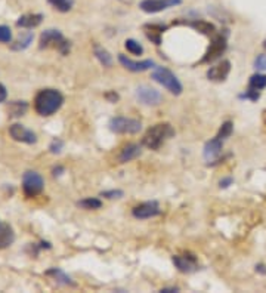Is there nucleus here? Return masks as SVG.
Segmentation results:
<instances>
[{
    "label": "nucleus",
    "instance_id": "f257e3e1",
    "mask_svg": "<svg viewBox=\"0 0 266 293\" xmlns=\"http://www.w3.org/2000/svg\"><path fill=\"white\" fill-rule=\"evenodd\" d=\"M64 104V97L56 89H43L34 98V110L40 116H52L55 114Z\"/></svg>",
    "mask_w": 266,
    "mask_h": 293
},
{
    "label": "nucleus",
    "instance_id": "f03ea898",
    "mask_svg": "<svg viewBox=\"0 0 266 293\" xmlns=\"http://www.w3.org/2000/svg\"><path fill=\"white\" fill-rule=\"evenodd\" d=\"M174 135V130L168 123H157L152 128L146 130L144 135L142 144L150 150H158L168 138Z\"/></svg>",
    "mask_w": 266,
    "mask_h": 293
},
{
    "label": "nucleus",
    "instance_id": "7ed1b4c3",
    "mask_svg": "<svg viewBox=\"0 0 266 293\" xmlns=\"http://www.w3.org/2000/svg\"><path fill=\"white\" fill-rule=\"evenodd\" d=\"M151 77H152L154 82L160 83L163 88H166L170 94H173L176 97L180 95L182 91H184V86L179 82V79L166 67H156V70L152 71Z\"/></svg>",
    "mask_w": 266,
    "mask_h": 293
},
{
    "label": "nucleus",
    "instance_id": "20e7f679",
    "mask_svg": "<svg viewBox=\"0 0 266 293\" xmlns=\"http://www.w3.org/2000/svg\"><path fill=\"white\" fill-rule=\"evenodd\" d=\"M40 49L44 48H56L62 55H66L70 52L71 43L66 40L62 33L60 30H44L40 36Z\"/></svg>",
    "mask_w": 266,
    "mask_h": 293
},
{
    "label": "nucleus",
    "instance_id": "39448f33",
    "mask_svg": "<svg viewBox=\"0 0 266 293\" xmlns=\"http://www.w3.org/2000/svg\"><path fill=\"white\" fill-rule=\"evenodd\" d=\"M228 48V42H226V36H222V34H214L212 37V42H210V46L207 49V52L204 54L202 60L200 61V64H210V63H214L216 60H219L225 51Z\"/></svg>",
    "mask_w": 266,
    "mask_h": 293
},
{
    "label": "nucleus",
    "instance_id": "423d86ee",
    "mask_svg": "<svg viewBox=\"0 0 266 293\" xmlns=\"http://www.w3.org/2000/svg\"><path fill=\"white\" fill-rule=\"evenodd\" d=\"M108 128L114 133H129L134 135L142 129V123L138 119H129V117H112L108 123Z\"/></svg>",
    "mask_w": 266,
    "mask_h": 293
},
{
    "label": "nucleus",
    "instance_id": "0eeeda50",
    "mask_svg": "<svg viewBox=\"0 0 266 293\" xmlns=\"http://www.w3.org/2000/svg\"><path fill=\"white\" fill-rule=\"evenodd\" d=\"M44 187V181L43 178L34 172V170H28L24 173L22 176V191L27 197H36L43 191Z\"/></svg>",
    "mask_w": 266,
    "mask_h": 293
},
{
    "label": "nucleus",
    "instance_id": "6e6552de",
    "mask_svg": "<svg viewBox=\"0 0 266 293\" xmlns=\"http://www.w3.org/2000/svg\"><path fill=\"white\" fill-rule=\"evenodd\" d=\"M134 95L138 98V101L144 105H150V107H156V105H160L163 102V95L151 88V86H146V85H142V86H138L136 91H134Z\"/></svg>",
    "mask_w": 266,
    "mask_h": 293
},
{
    "label": "nucleus",
    "instance_id": "1a4fd4ad",
    "mask_svg": "<svg viewBox=\"0 0 266 293\" xmlns=\"http://www.w3.org/2000/svg\"><path fill=\"white\" fill-rule=\"evenodd\" d=\"M180 3L182 0H142L139 3V8L146 14H157L168 8H174Z\"/></svg>",
    "mask_w": 266,
    "mask_h": 293
},
{
    "label": "nucleus",
    "instance_id": "9d476101",
    "mask_svg": "<svg viewBox=\"0 0 266 293\" xmlns=\"http://www.w3.org/2000/svg\"><path fill=\"white\" fill-rule=\"evenodd\" d=\"M162 213L160 204L157 201H145L138 206H134L132 210V215L136 219H148L154 218Z\"/></svg>",
    "mask_w": 266,
    "mask_h": 293
},
{
    "label": "nucleus",
    "instance_id": "9b49d317",
    "mask_svg": "<svg viewBox=\"0 0 266 293\" xmlns=\"http://www.w3.org/2000/svg\"><path fill=\"white\" fill-rule=\"evenodd\" d=\"M230 73H231V63L228 60H224L222 63L210 67L207 70L206 76H207L208 80L220 83V82H225L226 80V77L230 76Z\"/></svg>",
    "mask_w": 266,
    "mask_h": 293
},
{
    "label": "nucleus",
    "instance_id": "f8f14e48",
    "mask_svg": "<svg viewBox=\"0 0 266 293\" xmlns=\"http://www.w3.org/2000/svg\"><path fill=\"white\" fill-rule=\"evenodd\" d=\"M172 262L184 274H191L198 269V262L192 255H174Z\"/></svg>",
    "mask_w": 266,
    "mask_h": 293
},
{
    "label": "nucleus",
    "instance_id": "ddd939ff",
    "mask_svg": "<svg viewBox=\"0 0 266 293\" xmlns=\"http://www.w3.org/2000/svg\"><path fill=\"white\" fill-rule=\"evenodd\" d=\"M9 135L18 142H24V144H36L37 142V136L33 130L27 129L26 126L18 125V123L12 125L9 128Z\"/></svg>",
    "mask_w": 266,
    "mask_h": 293
},
{
    "label": "nucleus",
    "instance_id": "4468645a",
    "mask_svg": "<svg viewBox=\"0 0 266 293\" xmlns=\"http://www.w3.org/2000/svg\"><path fill=\"white\" fill-rule=\"evenodd\" d=\"M222 151H224V141L216 136V138L206 142L204 150H202V156L207 162L212 163L222 154Z\"/></svg>",
    "mask_w": 266,
    "mask_h": 293
},
{
    "label": "nucleus",
    "instance_id": "2eb2a0df",
    "mask_svg": "<svg viewBox=\"0 0 266 293\" xmlns=\"http://www.w3.org/2000/svg\"><path fill=\"white\" fill-rule=\"evenodd\" d=\"M118 61L120 64L123 65L124 68H128L129 71L132 73H142V71H146L150 68H152L156 63L152 60H144V61H133L130 58H128L126 55L123 54H118Z\"/></svg>",
    "mask_w": 266,
    "mask_h": 293
},
{
    "label": "nucleus",
    "instance_id": "dca6fc26",
    "mask_svg": "<svg viewBox=\"0 0 266 293\" xmlns=\"http://www.w3.org/2000/svg\"><path fill=\"white\" fill-rule=\"evenodd\" d=\"M142 154V145L139 144H128L118 154V162L128 163L138 159Z\"/></svg>",
    "mask_w": 266,
    "mask_h": 293
},
{
    "label": "nucleus",
    "instance_id": "f3484780",
    "mask_svg": "<svg viewBox=\"0 0 266 293\" xmlns=\"http://www.w3.org/2000/svg\"><path fill=\"white\" fill-rule=\"evenodd\" d=\"M190 27H192L196 32L201 33L204 36H208V37H213L216 34V27L208 23V21H204V20H194V21H190L186 23Z\"/></svg>",
    "mask_w": 266,
    "mask_h": 293
},
{
    "label": "nucleus",
    "instance_id": "a211bd4d",
    "mask_svg": "<svg viewBox=\"0 0 266 293\" xmlns=\"http://www.w3.org/2000/svg\"><path fill=\"white\" fill-rule=\"evenodd\" d=\"M15 240V232L9 224L0 222V250L9 247Z\"/></svg>",
    "mask_w": 266,
    "mask_h": 293
},
{
    "label": "nucleus",
    "instance_id": "6ab92c4d",
    "mask_svg": "<svg viewBox=\"0 0 266 293\" xmlns=\"http://www.w3.org/2000/svg\"><path fill=\"white\" fill-rule=\"evenodd\" d=\"M164 30H166V26H162V24H148V26H145L146 37L156 45L162 43V34L164 33Z\"/></svg>",
    "mask_w": 266,
    "mask_h": 293
},
{
    "label": "nucleus",
    "instance_id": "aec40b11",
    "mask_svg": "<svg viewBox=\"0 0 266 293\" xmlns=\"http://www.w3.org/2000/svg\"><path fill=\"white\" fill-rule=\"evenodd\" d=\"M42 20H43L42 14H28V15H22L16 21V26L21 29H34L42 23Z\"/></svg>",
    "mask_w": 266,
    "mask_h": 293
},
{
    "label": "nucleus",
    "instance_id": "412c9836",
    "mask_svg": "<svg viewBox=\"0 0 266 293\" xmlns=\"http://www.w3.org/2000/svg\"><path fill=\"white\" fill-rule=\"evenodd\" d=\"M94 54H95V57L98 58V61L104 67H111L112 65V57H111V54L104 46H100V43H95L94 45Z\"/></svg>",
    "mask_w": 266,
    "mask_h": 293
},
{
    "label": "nucleus",
    "instance_id": "4be33fe9",
    "mask_svg": "<svg viewBox=\"0 0 266 293\" xmlns=\"http://www.w3.org/2000/svg\"><path fill=\"white\" fill-rule=\"evenodd\" d=\"M28 108V104L26 101H12L8 107V113L10 117H20L24 116Z\"/></svg>",
    "mask_w": 266,
    "mask_h": 293
},
{
    "label": "nucleus",
    "instance_id": "5701e85b",
    "mask_svg": "<svg viewBox=\"0 0 266 293\" xmlns=\"http://www.w3.org/2000/svg\"><path fill=\"white\" fill-rule=\"evenodd\" d=\"M77 207L84 209V210H98L102 207V201L100 198H95V197H88V198H83V200L77 201Z\"/></svg>",
    "mask_w": 266,
    "mask_h": 293
},
{
    "label": "nucleus",
    "instance_id": "b1692460",
    "mask_svg": "<svg viewBox=\"0 0 266 293\" xmlns=\"http://www.w3.org/2000/svg\"><path fill=\"white\" fill-rule=\"evenodd\" d=\"M46 274H48V275H52L56 281H60V283H62V284L74 286V281L71 280V277L66 275V272H64L62 269H60V268H50Z\"/></svg>",
    "mask_w": 266,
    "mask_h": 293
},
{
    "label": "nucleus",
    "instance_id": "393cba45",
    "mask_svg": "<svg viewBox=\"0 0 266 293\" xmlns=\"http://www.w3.org/2000/svg\"><path fill=\"white\" fill-rule=\"evenodd\" d=\"M248 88L254 91H262L266 88V76L265 74H253L248 80Z\"/></svg>",
    "mask_w": 266,
    "mask_h": 293
},
{
    "label": "nucleus",
    "instance_id": "a878e982",
    "mask_svg": "<svg viewBox=\"0 0 266 293\" xmlns=\"http://www.w3.org/2000/svg\"><path fill=\"white\" fill-rule=\"evenodd\" d=\"M33 33H26L22 37H20V40L16 43L12 45V49L14 51H24L30 46V43L33 42Z\"/></svg>",
    "mask_w": 266,
    "mask_h": 293
},
{
    "label": "nucleus",
    "instance_id": "bb28decb",
    "mask_svg": "<svg viewBox=\"0 0 266 293\" xmlns=\"http://www.w3.org/2000/svg\"><path fill=\"white\" fill-rule=\"evenodd\" d=\"M48 3L60 12H68L74 6V0H48Z\"/></svg>",
    "mask_w": 266,
    "mask_h": 293
},
{
    "label": "nucleus",
    "instance_id": "cd10ccee",
    "mask_svg": "<svg viewBox=\"0 0 266 293\" xmlns=\"http://www.w3.org/2000/svg\"><path fill=\"white\" fill-rule=\"evenodd\" d=\"M124 48L133 55H142L144 54V46L139 42H136L134 39H128L124 42Z\"/></svg>",
    "mask_w": 266,
    "mask_h": 293
},
{
    "label": "nucleus",
    "instance_id": "c85d7f7f",
    "mask_svg": "<svg viewBox=\"0 0 266 293\" xmlns=\"http://www.w3.org/2000/svg\"><path fill=\"white\" fill-rule=\"evenodd\" d=\"M234 132V123L232 122H225V123H222V126H220V129L218 132V138H220L222 141H225V139H228L231 135H232Z\"/></svg>",
    "mask_w": 266,
    "mask_h": 293
},
{
    "label": "nucleus",
    "instance_id": "c756f323",
    "mask_svg": "<svg viewBox=\"0 0 266 293\" xmlns=\"http://www.w3.org/2000/svg\"><path fill=\"white\" fill-rule=\"evenodd\" d=\"M12 40V32L6 26H0V42L2 43H10Z\"/></svg>",
    "mask_w": 266,
    "mask_h": 293
},
{
    "label": "nucleus",
    "instance_id": "7c9ffc66",
    "mask_svg": "<svg viewBox=\"0 0 266 293\" xmlns=\"http://www.w3.org/2000/svg\"><path fill=\"white\" fill-rule=\"evenodd\" d=\"M62 148H64V142H62L60 138H55V139L50 142V145H49V150H50V153H54V154H60V153L62 151Z\"/></svg>",
    "mask_w": 266,
    "mask_h": 293
},
{
    "label": "nucleus",
    "instance_id": "2f4dec72",
    "mask_svg": "<svg viewBox=\"0 0 266 293\" xmlns=\"http://www.w3.org/2000/svg\"><path fill=\"white\" fill-rule=\"evenodd\" d=\"M123 195H124V193L122 190H108V191H102L100 193V197H105V198H110V200H112V198H122Z\"/></svg>",
    "mask_w": 266,
    "mask_h": 293
},
{
    "label": "nucleus",
    "instance_id": "473e14b6",
    "mask_svg": "<svg viewBox=\"0 0 266 293\" xmlns=\"http://www.w3.org/2000/svg\"><path fill=\"white\" fill-rule=\"evenodd\" d=\"M240 98H246V99H250V101H258L260 98V91H254V89L248 88L242 95H240Z\"/></svg>",
    "mask_w": 266,
    "mask_h": 293
},
{
    "label": "nucleus",
    "instance_id": "72a5a7b5",
    "mask_svg": "<svg viewBox=\"0 0 266 293\" xmlns=\"http://www.w3.org/2000/svg\"><path fill=\"white\" fill-rule=\"evenodd\" d=\"M254 68L259 71H266V54L258 55V58L254 60Z\"/></svg>",
    "mask_w": 266,
    "mask_h": 293
},
{
    "label": "nucleus",
    "instance_id": "f704fd0d",
    "mask_svg": "<svg viewBox=\"0 0 266 293\" xmlns=\"http://www.w3.org/2000/svg\"><path fill=\"white\" fill-rule=\"evenodd\" d=\"M232 184H234V179L231 178V176L222 178V179L219 181V187H220V188H224V190H225V188H228V187H231Z\"/></svg>",
    "mask_w": 266,
    "mask_h": 293
},
{
    "label": "nucleus",
    "instance_id": "c9c22d12",
    "mask_svg": "<svg viewBox=\"0 0 266 293\" xmlns=\"http://www.w3.org/2000/svg\"><path fill=\"white\" fill-rule=\"evenodd\" d=\"M105 98H106L110 102H112V104H114V102H117V101H118V98L120 97H118V94H116L114 91H110V92H106V94H105Z\"/></svg>",
    "mask_w": 266,
    "mask_h": 293
},
{
    "label": "nucleus",
    "instance_id": "e433bc0d",
    "mask_svg": "<svg viewBox=\"0 0 266 293\" xmlns=\"http://www.w3.org/2000/svg\"><path fill=\"white\" fill-rule=\"evenodd\" d=\"M8 98V92H6V88L0 83V102H4Z\"/></svg>",
    "mask_w": 266,
    "mask_h": 293
},
{
    "label": "nucleus",
    "instance_id": "4c0bfd02",
    "mask_svg": "<svg viewBox=\"0 0 266 293\" xmlns=\"http://www.w3.org/2000/svg\"><path fill=\"white\" fill-rule=\"evenodd\" d=\"M52 173H54V176H61V175L64 173V167H62V166H58V167H54V170H52Z\"/></svg>",
    "mask_w": 266,
    "mask_h": 293
},
{
    "label": "nucleus",
    "instance_id": "58836bf2",
    "mask_svg": "<svg viewBox=\"0 0 266 293\" xmlns=\"http://www.w3.org/2000/svg\"><path fill=\"white\" fill-rule=\"evenodd\" d=\"M160 292L162 293H176V292H179V289H178V287H163Z\"/></svg>",
    "mask_w": 266,
    "mask_h": 293
},
{
    "label": "nucleus",
    "instance_id": "ea45409f",
    "mask_svg": "<svg viewBox=\"0 0 266 293\" xmlns=\"http://www.w3.org/2000/svg\"><path fill=\"white\" fill-rule=\"evenodd\" d=\"M256 271L260 274H266V266L264 263H259V265H256Z\"/></svg>",
    "mask_w": 266,
    "mask_h": 293
},
{
    "label": "nucleus",
    "instance_id": "a19ab883",
    "mask_svg": "<svg viewBox=\"0 0 266 293\" xmlns=\"http://www.w3.org/2000/svg\"><path fill=\"white\" fill-rule=\"evenodd\" d=\"M264 49L266 51V39H265V42H264Z\"/></svg>",
    "mask_w": 266,
    "mask_h": 293
}]
</instances>
